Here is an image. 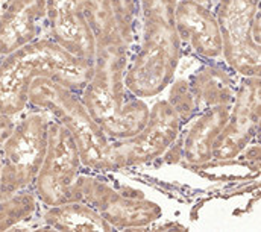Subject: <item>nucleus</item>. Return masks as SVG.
I'll return each mask as SVG.
<instances>
[{
    "label": "nucleus",
    "instance_id": "obj_1",
    "mask_svg": "<svg viewBox=\"0 0 261 232\" xmlns=\"http://www.w3.org/2000/svg\"><path fill=\"white\" fill-rule=\"evenodd\" d=\"M114 34L97 44L93 76L79 99L111 140L135 135L147 121V104L132 96L125 85V73L132 54L137 23L135 0H111Z\"/></svg>",
    "mask_w": 261,
    "mask_h": 232
},
{
    "label": "nucleus",
    "instance_id": "obj_2",
    "mask_svg": "<svg viewBox=\"0 0 261 232\" xmlns=\"http://www.w3.org/2000/svg\"><path fill=\"white\" fill-rule=\"evenodd\" d=\"M176 2L140 0V41L125 73V85L135 97H155L173 82L182 55L175 21Z\"/></svg>",
    "mask_w": 261,
    "mask_h": 232
},
{
    "label": "nucleus",
    "instance_id": "obj_3",
    "mask_svg": "<svg viewBox=\"0 0 261 232\" xmlns=\"http://www.w3.org/2000/svg\"><path fill=\"white\" fill-rule=\"evenodd\" d=\"M93 68V62L70 55L49 37L38 38L0 58V113L20 116L28 108L29 87L37 78H50L79 94Z\"/></svg>",
    "mask_w": 261,
    "mask_h": 232
},
{
    "label": "nucleus",
    "instance_id": "obj_4",
    "mask_svg": "<svg viewBox=\"0 0 261 232\" xmlns=\"http://www.w3.org/2000/svg\"><path fill=\"white\" fill-rule=\"evenodd\" d=\"M28 108L41 110L73 137L84 169L94 173L117 172L111 138L90 116L79 94L50 78H37L28 93Z\"/></svg>",
    "mask_w": 261,
    "mask_h": 232
},
{
    "label": "nucleus",
    "instance_id": "obj_5",
    "mask_svg": "<svg viewBox=\"0 0 261 232\" xmlns=\"http://www.w3.org/2000/svg\"><path fill=\"white\" fill-rule=\"evenodd\" d=\"M50 120L34 108L15 117L12 132L0 144V200L34 187L46 157Z\"/></svg>",
    "mask_w": 261,
    "mask_h": 232
},
{
    "label": "nucleus",
    "instance_id": "obj_6",
    "mask_svg": "<svg viewBox=\"0 0 261 232\" xmlns=\"http://www.w3.org/2000/svg\"><path fill=\"white\" fill-rule=\"evenodd\" d=\"M223 64L240 78L260 76V0H217Z\"/></svg>",
    "mask_w": 261,
    "mask_h": 232
},
{
    "label": "nucleus",
    "instance_id": "obj_7",
    "mask_svg": "<svg viewBox=\"0 0 261 232\" xmlns=\"http://www.w3.org/2000/svg\"><path fill=\"white\" fill-rule=\"evenodd\" d=\"M84 169L73 137L61 123L50 120L47 131V150L34 182V193L44 207H55L81 200L77 179Z\"/></svg>",
    "mask_w": 261,
    "mask_h": 232
},
{
    "label": "nucleus",
    "instance_id": "obj_8",
    "mask_svg": "<svg viewBox=\"0 0 261 232\" xmlns=\"http://www.w3.org/2000/svg\"><path fill=\"white\" fill-rule=\"evenodd\" d=\"M79 199L96 210L114 229H144L163 217L158 203L129 187L116 188L110 182L81 173L77 179Z\"/></svg>",
    "mask_w": 261,
    "mask_h": 232
},
{
    "label": "nucleus",
    "instance_id": "obj_9",
    "mask_svg": "<svg viewBox=\"0 0 261 232\" xmlns=\"http://www.w3.org/2000/svg\"><path fill=\"white\" fill-rule=\"evenodd\" d=\"M182 123L167 100H158L150 110L146 124L129 138L111 140L113 155L119 170L149 164L175 144Z\"/></svg>",
    "mask_w": 261,
    "mask_h": 232
},
{
    "label": "nucleus",
    "instance_id": "obj_10",
    "mask_svg": "<svg viewBox=\"0 0 261 232\" xmlns=\"http://www.w3.org/2000/svg\"><path fill=\"white\" fill-rule=\"evenodd\" d=\"M260 76L240 79L228 121L213 144L211 163L234 161L260 132Z\"/></svg>",
    "mask_w": 261,
    "mask_h": 232
},
{
    "label": "nucleus",
    "instance_id": "obj_11",
    "mask_svg": "<svg viewBox=\"0 0 261 232\" xmlns=\"http://www.w3.org/2000/svg\"><path fill=\"white\" fill-rule=\"evenodd\" d=\"M175 21L181 44L197 58L217 62L222 59V35L214 11L195 0H178Z\"/></svg>",
    "mask_w": 261,
    "mask_h": 232
},
{
    "label": "nucleus",
    "instance_id": "obj_12",
    "mask_svg": "<svg viewBox=\"0 0 261 232\" xmlns=\"http://www.w3.org/2000/svg\"><path fill=\"white\" fill-rule=\"evenodd\" d=\"M46 35L65 52L94 64L97 41L85 15L68 0H47Z\"/></svg>",
    "mask_w": 261,
    "mask_h": 232
},
{
    "label": "nucleus",
    "instance_id": "obj_13",
    "mask_svg": "<svg viewBox=\"0 0 261 232\" xmlns=\"http://www.w3.org/2000/svg\"><path fill=\"white\" fill-rule=\"evenodd\" d=\"M231 107H216L199 111L179 132L178 140L166 153H175L173 163L182 160L190 167H203L211 163L213 144L228 121ZM182 124V126H184ZM164 153V155H166Z\"/></svg>",
    "mask_w": 261,
    "mask_h": 232
},
{
    "label": "nucleus",
    "instance_id": "obj_14",
    "mask_svg": "<svg viewBox=\"0 0 261 232\" xmlns=\"http://www.w3.org/2000/svg\"><path fill=\"white\" fill-rule=\"evenodd\" d=\"M47 0H6L0 8V58L47 37Z\"/></svg>",
    "mask_w": 261,
    "mask_h": 232
},
{
    "label": "nucleus",
    "instance_id": "obj_15",
    "mask_svg": "<svg viewBox=\"0 0 261 232\" xmlns=\"http://www.w3.org/2000/svg\"><path fill=\"white\" fill-rule=\"evenodd\" d=\"M240 79L237 73L220 64V61L208 62L197 68L189 78L197 113L216 107H232Z\"/></svg>",
    "mask_w": 261,
    "mask_h": 232
},
{
    "label": "nucleus",
    "instance_id": "obj_16",
    "mask_svg": "<svg viewBox=\"0 0 261 232\" xmlns=\"http://www.w3.org/2000/svg\"><path fill=\"white\" fill-rule=\"evenodd\" d=\"M43 222L57 231H114V228L82 200L46 207Z\"/></svg>",
    "mask_w": 261,
    "mask_h": 232
},
{
    "label": "nucleus",
    "instance_id": "obj_17",
    "mask_svg": "<svg viewBox=\"0 0 261 232\" xmlns=\"http://www.w3.org/2000/svg\"><path fill=\"white\" fill-rule=\"evenodd\" d=\"M74 8H77L91 26L96 41L107 43L116 29L111 0H68Z\"/></svg>",
    "mask_w": 261,
    "mask_h": 232
},
{
    "label": "nucleus",
    "instance_id": "obj_18",
    "mask_svg": "<svg viewBox=\"0 0 261 232\" xmlns=\"http://www.w3.org/2000/svg\"><path fill=\"white\" fill-rule=\"evenodd\" d=\"M38 203L32 188L0 200V231H9L29 220L35 214Z\"/></svg>",
    "mask_w": 261,
    "mask_h": 232
},
{
    "label": "nucleus",
    "instance_id": "obj_19",
    "mask_svg": "<svg viewBox=\"0 0 261 232\" xmlns=\"http://www.w3.org/2000/svg\"><path fill=\"white\" fill-rule=\"evenodd\" d=\"M166 100L170 104V107L173 108L176 116L179 117L182 124L197 114L195 97H193V91L190 88L189 79H179L173 82V85H170L169 97Z\"/></svg>",
    "mask_w": 261,
    "mask_h": 232
},
{
    "label": "nucleus",
    "instance_id": "obj_20",
    "mask_svg": "<svg viewBox=\"0 0 261 232\" xmlns=\"http://www.w3.org/2000/svg\"><path fill=\"white\" fill-rule=\"evenodd\" d=\"M15 124V117L5 116L0 113V144L9 137V134L12 132Z\"/></svg>",
    "mask_w": 261,
    "mask_h": 232
},
{
    "label": "nucleus",
    "instance_id": "obj_21",
    "mask_svg": "<svg viewBox=\"0 0 261 232\" xmlns=\"http://www.w3.org/2000/svg\"><path fill=\"white\" fill-rule=\"evenodd\" d=\"M2 5H3V0H0V8H2Z\"/></svg>",
    "mask_w": 261,
    "mask_h": 232
}]
</instances>
